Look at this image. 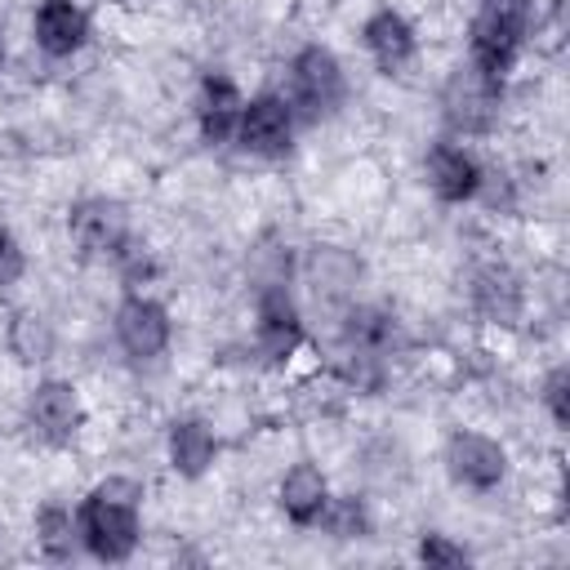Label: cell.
<instances>
[{"mask_svg": "<svg viewBox=\"0 0 570 570\" xmlns=\"http://www.w3.org/2000/svg\"><path fill=\"white\" fill-rule=\"evenodd\" d=\"M138 508H142V485L134 476L98 481L76 508V530L85 552L107 566L129 561L138 548Z\"/></svg>", "mask_w": 570, "mask_h": 570, "instance_id": "1", "label": "cell"}, {"mask_svg": "<svg viewBox=\"0 0 570 570\" xmlns=\"http://www.w3.org/2000/svg\"><path fill=\"white\" fill-rule=\"evenodd\" d=\"M530 18H534V0H481L472 36H468V67L503 85L521 58Z\"/></svg>", "mask_w": 570, "mask_h": 570, "instance_id": "2", "label": "cell"}, {"mask_svg": "<svg viewBox=\"0 0 570 570\" xmlns=\"http://www.w3.org/2000/svg\"><path fill=\"white\" fill-rule=\"evenodd\" d=\"M343 98H347L343 62L325 45H303L289 58V107H294V116H307V120L334 116L343 107Z\"/></svg>", "mask_w": 570, "mask_h": 570, "instance_id": "3", "label": "cell"}, {"mask_svg": "<svg viewBox=\"0 0 570 570\" xmlns=\"http://www.w3.org/2000/svg\"><path fill=\"white\" fill-rule=\"evenodd\" d=\"M67 236L85 258H116L129 245V218L107 196H85L67 209Z\"/></svg>", "mask_w": 570, "mask_h": 570, "instance_id": "4", "label": "cell"}, {"mask_svg": "<svg viewBox=\"0 0 570 570\" xmlns=\"http://www.w3.org/2000/svg\"><path fill=\"white\" fill-rule=\"evenodd\" d=\"M294 120H298V116H294L289 98H281V94H258V98H249V102L240 107L236 142H240V151H249V156L276 160V156H285L289 142H294Z\"/></svg>", "mask_w": 570, "mask_h": 570, "instance_id": "5", "label": "cell"}, {"mask_svg": "<svg viewBox=\"0 0 570 570\" xmlns=\"http://www.w3.org/2000/svg\"><path fill=\"white\" fill-rule=\"evenodd\" d=\"M499 98H503V85L485 80L472 67H459L450 76V85H445V98H441L445 125L454 134H485L494 125V116H499Z\"/></svg>", "mask_w": 570, "mask_h": 570, "instance_id": "6", "label": "cell"}, {"mask_svg": "<svg viewBox=\"0 0 570 570\" xmlns=\"http://www.w3.org/2000/svg\"><path fill=\"white\" fill-rule=\"evenodd\" d=\"M116 343L134 356V361H151L169 347V312L160 298L151 294H125L120 307H116Z\"/></svg>", "mask_w": 570, "mask_h": 570, "instance_id": "7", "label": "cell"}, {"mask_svg": "<svg viewBox=\"0 0 570 570\" xmlns=\"http://www.w3.org/2000/svg\"><path fill=\"white\" fill-rule=\"evenodd\" d=\"M445 468L459 485L485 494L508 476V450L485 432H454L445 445Z\"/></svg>", "mask_w": 570, "mask_h": 570, "instance_id": "8", "label": "cell"}, {"mask_svg": "<svg viewBox=\"0 0 570 570\" xmlns=\"http://www.w3.org/2000/svg\"><path fill=\"white\" fill-rule=\"evenodd\" d=\"M423 174H428L432 196L445 200V205H463V200H472V196L481 191V183H485L476 156H472L468 147L450 142V138H441V142L428 147V156H423Z\"/></svg>", "mask_w": 570, "mask_h": 570, "instance_id": "9", "label": "cell"}, {"mask_svg": "<svg viewBox=\"0 0 570 570\" xmlns=\"http://www.w3.org/2000/svg\"><path fill=\"white\" fill-rule=\"evenodd\" d=\"M254 338L267 361H289L303 343V316L285 285H263L258 312H254Z\"/></svg>", "mask_w": 570, "mask_h": 570, "instance_id": "10", "label": "cell"}, {"mask_svg": "<svg viewBox=\"0 0 570 570\" xmlns=\"http://www.w3.org/2000/svg\"><path fill=\"white\" fill-rule=\"evenodd\" d=\"M361 40H365V53L374 58V67L383 76H401L414 62V49H419L410 18L396 13V9H374L361 27Z\"/></svg>", "mask_w": 570, "mask_h": 570, "instance_id": "11", "label": "cell"}, {"mask_svg": "<svg viewBox=\"0 0 570 570\" xmlns=\"http://www.w3.org/2000/svg\"><path fill=\"white\" fill-rule=\"evenodd\" d=\"M27 419H31V428H36L49 445L71 441L76 428H80V396H76V387H71L67 379H45V383H36L31 396H27Z\"/></svg>", "mask_w": 570, "mask_h": 570, "instance_id": "12", "label": "cell"}, {"mask_svg": "<svg viewBox=\"0 0 570 570\" xmlns=\"http://www.w3.org/2000/svg\"><path fill=\"white\" fill-rule=\"evenodd\" d=\"M240 107H245L240 85H236L227 71H205L200 94H196V125H200V138H205L209 147L236 138Z\"/></svg>", "mask_w": 570, "mask_h": 570, "instance_id": "13", "label": "cell"}, {"mask_svg": "<svg viewBox=\"0 0 570 570\" xmlns=\"http://www.w3.org/2000/svg\"><path fill=\"white\" fill-rule=\"evenodd\" d=\"M31 36L49 58H71L89 40V13L76 0H40L31 13Z\"/></svg>", "mask_w": 570, "mask_h": 570, "instance_id": "14", "label": "cell"}, {"mask_svg": "<svg viewBox=\"0 0 570 570\" xmlns=\"http://www.w3.org/2000/svg\"><path fill=\"white\" fill-rule=\"evenodd\" d=\"M276 503H281V512H285L294 525H316V517H321L325 503H330V481H325V472H321L316 463H294V468L281 476V485H276Z\"/></svg>", "mask_w": 570, "mask_h": 570, "instance_id": "15", "label": "cell"}, {"mask_svg": "<svg viewBox=\"0 0 570 570\" xmlns=\"http://www.w3.org/2000/svg\"><path fill=\"white\" fill-rule=\"evenodd\" d=\"M214 459H218V436L209 432V423H200V419H178V423L169 428V463H174L178 476L196 481V476L209 472Z\"/></svg>", "mask_w": 570, "mask_h": 570, "instance_id": "16", "label": "cell"}, {"mask_svg": "<svg viewBox=\"0 0 570 570\" xmlns=\"http://www.w3.org/2000/svg\"><path fill=\"white\" fill-rule=\"evenodd\" d=\"M80 543V530H76V512H67L62 503H45L36 512V548L49 557V561H67Z\"/></svg>", "mask_w": 570, "mask_h": 570, "instance_id": "17", "label": "cell"}, {"mask_svg": "<svg viewBox=\"0 0 570 570\" xmlns=\"http://www.w3.org/2000/svg\"><path fill=\"white\" fill-rule=\"evenodd\" d=\"M476 307H481L490 321L512 325L517 312H521V289H517V281H512L508 272H485V276L476 281Z\"/></svg>", "mask_w": 570, "mask_h": 570, "instance_id": "18", "label": "cell"}, {"mask_svg": "<svg viewBox=\"0 0 570 570\" xmlns=\"http://www.w3.org/2000/svg\"><path fill=\"white\" fill-rule=\"evenodd\" d=\"M316 525H321L325 534H334V539H365V534H370V512H365V503L352 499V494H330V503H325V512L316 517Z\"/></svg>", "mask_w": 570, "mask_h": 570, "instance_id": "19", "label": "cell"}, {"mask_svg": "<svg viewBox=\"0 0 570 570\" xmlns=\"http://www.w3.org/2000/svg\"><path fill=\"white\" fill-rule=\"evenodd\" d=\"M9 347H13L18 361L36 365V361H45V356L53 352V334H49V325H45L36 312H22V316H13V325H9Z\"/></svg>", "mask_w": 570, "mask_h": 570, "instance_id": "20", "label": "cell"}, {"mask_svg": "<svg viewBox=\"0 0 570 570\" xmlns=\"http://www.w3.org/2000/svg\"><path fill=\"white\" fill-rule=\"evenodd\" d=\"M419 561H423V566L454 570V566H468L472 557H468V548H459V543L445 539V534H423V539H419Z\"/></svg>", "mask_w": 570, "mask_h": 570, "instance_id": "21", "label": "cell"}, {"mask_svg": "<svg viewBox=\"0 0 570 570\" xmlns=\"http://www.w3.org/2000/svg\"><path fill=\"white\" fill-rule=\"evenodd\" d=\"M566 396H570V370L566 365H552L548 379H543V405H548V414H552L557 428L570 423V401Z\"/></svg>", "mask_w": 570, "mask_h": 570, "instance_id": "22", "label": "cell"}, {"mask_svg": "<svg viewBox=\"0 0 570 570\" xmlns=\"http://www.w3.org/2000/svg\"><path fill=\"white\" fill-rule=\"evenodd\" d=\"M22 272H27V254H22V240L0 223V289H9V285H18L22 281Z\"/></svg>", "mask_w": 570, "mask_h": 570, "instance_id": "23", "label": "cell"}, {"mask_svg": "<svg viewBox=\"0 0 570 570\" xmlns=\"http://www.w3.org/2000/svg\"><path fill=\"white\" fill-rule=\"evenodd\" d=\"M0 62H4V40H0Z\"/></svg>", "mask_w": 570, "mask_h": 570, "instance_id": "24", "label": "cell"}]
</instances>
